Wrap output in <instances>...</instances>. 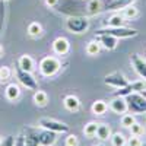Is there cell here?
Listing matches in <instances>:
<instances>
[{"mask_svg": "<svg viewBox=\"0 0 146 146\" xmlns=\"http://www.w3.org/2000/svg\"><path fill=\"white\" fill-rule=\"evenodd\" d=\"M95 146H104V145H101V143H100V145H95Z\"/></svg>", "mask_w": 146, "mask_h": 146, "instance_id": "38", "label": "cell"}, {"mask_svg": "<svg viewBox=\"0 0 146 146\" xmlns=\"http://www.w3.org/2000/svg\"><path fill=\"white\" fill-rule=\"evenodd\" d=\"M63 105H64V108L67 110V111L76 113L80 108V101H79V98L76 95H66L63 98Z\"/></svg>", "mask_w": 146, "mask_h": 146, "instance_id": "14", "label": "cell"}, {"mask_svg": "<svg viewBox=\"0 0 146 146\" xmlns=\"http://www.w3.org/2000/svg\"><path fill=\"white\" fill-rule=\"evenodd\" d=\"M57 3H58V0H45V5H47V6H50V7L57 6Z\"/></svg>", "mask_w": 146, "mask_h": 146, "instance_id": "36", "label": "cell"}, {"mask_svg": "<svg viewBox=\"0 0 146 146\" xmlns=\"http://www.w3.org/2000/svg\"><path fill=\"white\" fill-rule=\"evenodd\" d=\"M126 19L123 18L121 13H114L111 15L107 21H104V27H110V28H118V27H124Z\"/></svg>", "mask_w": 146, "mask_h": 146, "instance_id": "17", "label": "cell"}, {"mask_svg": "<svg viewBox=\"0 0 146 146\" xmlns=\"http://www.w3.org/2000/svg\"><path fill=\"white\" fill-rule=\"evenodd\" d=\"M111 145L113 146H124L127 145V139L124 137V135H121V133H114L111 135Z\"/></svg>", "mask_w": 146, "mask_h": 146, "instance_id": "27", "label": "cell"}, {"mask_svg": "<svg viewBox=\"0 0 146 146\" xmlns=\"http://www.w3.org/2000/svg\"><path fill=\"white\" fill-rule=\"evenodd\" d=\"M124 146H127V145H124Z\"/></svg>", "mask_w": 146, "mask_h": 146, "instance_id": "41", "label": "cell"}, {"mask_svg": "<svg viewBox=\"0 0 146 146\" xmlns=\"http://www.w3.org/2000/svg\"><path fill=\"white\" fill-rule=\"evenodd\" d=\"M32 100H34V104H35L36 107H45V105L48 104V95H47V92H44V91H38V89H36V91L34 92Z\"/></svg>", "mask_w": 146, "mask_h": 146, "instance_id": "22", "label": "cell"}, {"mask_svg": "<svg viewBox=\"0 0 146 146\" xmlns=\"http://www.w3.org/2000/svg\"><path fill=\"white\" fill-rule=\"evenodd\" d=\"M104 83L120 89V88H124L126 85L129 83V80L123 75H120V73H111V75H107L104 78Z\"/></svg>", "mask_w": 146, "mask_h": 146, "instance_id": "11", "label": "cell"}, {"mask_svg": "<svg viewBox=\"0 0 146 146\" xmlns=\"http://www.w3.org/2000/svg\"><path fill=\"white\" fill-rule=\"evenodd\" d=\"M137 34H139L137 29H133V28H126V27L110 28V27H105L104 29L96 31L95 36L96 35H111V36H115V38H133V36H136Z\"/></svg>", "mask_w": 146, "mask_h": 146, "instance_id": "3", "label": "cell"}, {"mask_svg": "<svg viewBox=\"0 0 146 146\" xmlns=\"http://www.w3.org/2000/svg\"><path fill=\"white\" fill-rule=\"evenodd\" d=\"M38 127H42V129H47L50 131H54V133H67L69 131V126L66 123H62L58 120H53V118H40L38 121Z\"/></svg>", "mask_w": 146, "mask_h": 146, "instance_id": "6", "label": "cell"}, {"mask_svg": "<svg viewBox=\"0 0 146 146\" xmlns=\"http://www.w3.org/2000/svg\"><path fill=\"white\" fill-rule=\"evenodd\" d=\"M12 75V72L7 66H0V82H6Z\"/></svg>", "mask_w": 146, "mask_h": 146, "instance_id": "30", "label": "cell"}, {"mask_svg": "<svg viewBox=\"0 0 146 146\" xmlns=\"http://www.w3.org/2000/svg\"><path fill=\"white\" fill-rule=\"evenodd\" d=\"M66 28L73 34H82L89 28V19L85 16H70L66 21Z\"/></svg>", "mask_w": 146, "mask_h": 146, "instance_id": "5", "label": "cell"}, {"mask_svg": "<svg viewBox=\"0 0 146 146\" xmlns=\"http://www.w3.org/2000/svg\"><path fill=\"white\" fill-rule=\"evenodd\" d=\"M107 110H108V104H107L105 101H102V100L95 101V102L92 104V107H91V111H92V114H95V115H104V114L107 113Z\"/></svg>", "mask_w": 146, "mask_h": 146, "instance_id": "23", "label": "cell"}, {"mask_svg": "<svg viewBox=\"0 0 146 146\" xmlns=\"http://www.w3.org/2000/svg\"><path fill=\"white\" fill-rule=\"evenodd\" d=\"M142 146H146V143H142Z\"/></svg>", "mask_w": 146, "mask_h": 146, "instance_id": "39", "label": "cell"}, {"mask_svg": "<svg viewBox=\"0 0 146 146\" xmlns=\"http://www.w3.org/2000/svg\"><path fill=\"white\" fill-rule=\"evenodd\" d=\"M130 62H131V64H133V67H135L137 75L143 80H146V60H143L139 54H133L130 57Z\"/></svg>", "mask_w": 146, "mask_h": 146, "instance_id": "12", "label": "cell"}, {"mask_svg": "<svg viewBox=\"0 0 146 146\" xmlns=\"http://www.w3.org/2000/svg\"><path fill=\"white\" fill-rule=\"evenodd\" d=\"M3 56V47H2V44H0V57Z\"/></svg>", "mask_w": 146, "mask_h": 146, "instance_id": "37", "label": "cell"}, {"mask_svg": "<svg viewBox=\"0 0 146 146\" xmlns=\"http://www.w3.org/2000/svg\"><path fill=\"white\" fill-rule=\"evenodd\" d=\"M15 146H25V139H23V136H18V137H16Z\"/></svg>", "mask_w": 146, "mask_h": 146, "instance_id": "35", "label": "cell"}, {"mask_svg": "<svg viewBox=\"0 0 146 146\" xmlns=\"http://www.w3.org/2000/svg\"><path fill=\"white\" fill-rule=\"evenodd\" d=\"M25 133L31 135L36 142L40 143V146H53L57 140V133L50 131L42 127H36V129H27Z\"/></svg>", "mask_w": 146, "mask_h": 146, "instance_id": "1", "label": "cell"}, {"mask_svg": "<svg viewBox=\"0 0 146 146\" xmlns=\"http://www.w3.org/2000/svg\"><path fill=\"white\" fill-rule=\"evenodd\" d=\"M51 47H53V51L57 56H66L70 51V42H69L67 38H64V36H57L53 41Z\"/></svg>", "mask_w": 146, "mask_h": 146, "instance_id": "10", "label": "cell"}, {"mask_svg": "<svg viewBox=\"0 0 146 146\" xmlns=\"http://www.w3.org/2000/svg\"><path fill=\"white\" fill-rule=\"evenodd\" d=\"M38 69H40V73L45 78H53L54 75H57L58 70L62 69V62L57 58V57H53V56H47V57H42L41 62L38 64Z\"/></svg>", "mask_w": 146, "mask_h": 146, "instance_id": "2", "label": "cell"}, {"mask_svg": "<svg viewBox=\"0 0 146 146\" xmlns=\"http://www.w3.org/2000/svg\"><path fill=\"white\" fill-rule=\"evenodd\" d=\"M96 129H98V123H95V121H89V123H86L85 127H83V135L91 139V137L96 136Z\"/></svg>", "mask_w": 146, "mask_h": 146, "instance_id": "26", "label": "cell"}, {"mask_svg": "<svg viewBox=\"0 0 146 146\" xmlns=\"http://www.w3.org/2000/svg\"><path fill=\"white\" fill-rule=\"evenodd\" d=\"M0 142H2V137H0Z\"/></svg>", "mask_w": 146, "mask_h": 146, "instance_id": "40", "label": "cell"}, {"mask_svg": "<svg viewBox=\"0 0 146 146\" xmlns=\"http://www.w3.org/2000/svg\"><path fill=\"white\" fill-rule=\"evenodd\" d=\"M108 108L111 110L115 114H126L129 111V105H127V100L124 96H115L114 100L110 101Z\"/></svg>", "mask_w": 146, "mask_h": 146, "instance_id": "9", "label": "cell"}, {"mask_svg": "<svg viewBox=\"0 0 146 146\" xmlns=\"http://www.w3.org/2000/svg\"><path fill=\"white\" fill-rule=\"evenodd\" d=\"M133 2H135V0H110L105 6V10H111V12L121 10L129 5H133Z\"/></svg>", "mask_w": 146, "mask_h": 146, "instance_id": "18", "label": "cell"}, {"mask_svg": "<svg viewBox=\"0 0 146 146\" xmlns=\"http://www.w3.org/2000/svg\"><path fill=\"white\" fill-rule=\"evenodd\" d=\"M127 105H129V111L131 114H146V98L140 94H130L126 96Z\"/></svg>", "mask_w": 146, "mask_h": 146, "instance_id": "4", "label": "cell"}, {"mask_svg": "<svg viewBox=\"0 0 146 146\" xmlns=\"http://www.w3.org/2000/svg\"><path fill=\"white\" fill-rule=\"evenodd\" d=\"M96 40L100 41L101 47L105 48V50H108V51L115 50L117 45H118V38L111 36V35H96Z\"/></svg>", "mask_w": 146, "mask_h": 146, "instance_id": "13", "label": "cell"}, {"mask_svg": "<svg viewBox=\"0 0 146 146\" xmlns=\"http://www.w3.org/2000/svg\"><path fill=\"white\" fill-rule=\"evenodd\" d=\"M28 35L32 38H38L42 35V27L40 22H31L28 25Z\"/></svg>", "mask_w": 146, "mask_h": 146, "instance_id": "25", "label": "cell"}, {"mask_svg": "<svg viewBox=\"0 0 146 146\" xmlns=\"http://www.w3.org/2000/svg\"><path fill=\"white\" fill-rule=\"evenodd\" d=\"M135 121H136V118H135L133 114H124L123 117H121V126H123L124 129H129Z\"/></svg>", "mask_w": 146, "mask_h": 146, "instance_id": "29", "label": "cell"}, {"mask_svg": "<svg viewBox=\"0 0 146 146\" xmlns=\"http://www.w3.org/2000/svg\"><path fill=\"white\" fill-rule=\"evenodd\" d=\"M101 10H102V3H101V0H89V2H88V6H86L88 15L95 16V15H98Z\"/></svg>", "mask_w": 146, "mask_h": 146, "instance_id": "24", "label": "cell"}, {"mask_svg": "<svg viewBox=\"0 0 146 146\" xmlns=\"http://www.w3.org/2000/svg\"><path fill=\"white\" fill-rule=\"evenodd\" d=\"M18 66L22 69V70H25V72H29L32 73L34 69H35V62H34V58L28 54H23L19 57V62H18Z\"/></svg>", "mask_w": 146, "mask_h": 146, "instance_id": "16", "label": "cell"}, {"mask_svg": "<svg viewBox=\"0 0 146 146\" xmlns=\"http://www.w3.org/2000/svg\"><path fill=\"white\" fill-rule=\"evenodd\" d=\"M129 130H130V135H131V136H142L143 131H145V127H143V124L135 121V123L129 127Z\"/></svg>", "mask_w": 146, "mask_h": 146, "instance_id": "28", "label": "cell"}, {"mask_svg": "<svg viewBox=\"0 0 146 146\" xmlns=\"http://www.w3.org/2000/svg\"><path fill=\"white\" fill-rule=\"evenodd\" d=\"M127 146H142L140 136H131V137L127 140Z\"/></svg>", "mask_w": 146, "mask_h": 146, "instance_id": "34", "label": "cell"}, {"mask_svg": "<svg viewBox=\"0 0 146 146\" xmlns=\"http://www.w3.org/2000/svg\"><path fill=\"white\" fill-rule=\"evenodd\" d=\"M15 73H16V78H18L19 83L23 85L27 89H31V91H36V89H38V82H36V79L32 76V73L22 70L21 67H18Z\"/></svg>", "mask_w": 146, "mask_h": 146, "instance_id": "8", "label": "cell"}, {"mask_svg": "<svg viewBox=\"0 0 146 146\" xmlns=\"http://www.w3.org/2000/svg\"><path fill=\"white\" fill-rule=\"evenodd\" d=\"M101 48H102V47H101L100 41H98V40H94V41H89V42L86 44V47H85V53H86L88 56H91V57H95V56L100 54Z\"/></svg>", "mask_w": 146, "mask_h": 146, "instance_id": "21", "label": "cell"}, {"mask_svg": "<svg viewBox=\"0 0 146 146\" xmlns=\"http://www.w3.org/2000/svg\"><path fill=\"white\" fill-rule=\"evenodd\" d=\"M120 13L123 15L124 19L131 21V19H136V18L139 16V9H137L135 5H129V6H126L124 9H121Z\"/></svg>", "mask_w": 146, "mask_h": 146, "instance_id": "20", "label": "cell"}, {"mask_svg": "<svg viewBox=\"0 0 146 146\" xmlns=\"http://www.w3.org/2000/svg\"><path fill=\"white\" fill-rule=\"evenodd\" d=\"M111 129L107 123H98V129H96V137L100 140H108L111 137Z\"/></svg>", "mask_w": 146, "mask_h": 146, "instance_id": "19", "label": "cell"}, {"mask_svg": "<svg viewBox=\"0 0 146 146\" xmlns=\"http://www.w3.org/2000/svg\"><path fill=\"white\" fill-rule=\"evenodd\" d=\"M23 139H25V146H40V143L36 142L31 135H28V133L23 136Z\"/></svg>", "mask_w": 146, "mask_h": 146, "instance_id": "33", "label": "cell"}, {"mask_svg": "<svg viewBox=\"0 0 146 146\" xmlns=\"http://www.w3.org/2000/svg\"><path fill=\"white\" fill-rule=\"evenodd\" d=\"M5 96L6 100L10 101V102H15L18 101V98L21 96V88L18 83H9L6 89H5Z\"/></svg>", "mask_w": 146, "mask_h": 146, "instance_id": "15", "label": "cell"}, {"mask_svg": "<svg viewBox=\"0 0 146 146\" xmlns=\"http://www.w3.org/2000/svg\"><path fill=\"white\" fill-rule=\"evenodd\" d=\"M64 145L66 146H78L79 145V140L75 135H69L66 139H64Z\"/></svg>", "mask_w": 146, "mask_h": 146, "instance_id": "31", "label": "cell"}, {"mask_svg": "<svg viewBox=\"0 0 146 146\" xmlns=\"http://www.w3.org/2000/svg\"><path fill=\"white\" fill-rule=\"evenodd\" d=\"M16 143V139L13 136H6L2 139V142H0V146H15Z\"/></svg>", "mask_w": 146, "mask_h": 146, "instance_id": "32", "label": "cell"}, {"mask_svg": "<svg viewBox=\"0 0 146 146\" xmlns=\"http://www.w3.org/2000/svg\"><path fill=\"white\" fill-rule=\"evenodd\" d=\"M142 91H146V80H135L131 83H127L124 88H120L117 89L115 92V96H129L130 94H137V92H142Z\"/></svg>", "mask_w": 146, "mask_h": 146, "instance_id": "7", "label": "cell"}]
</instances>
